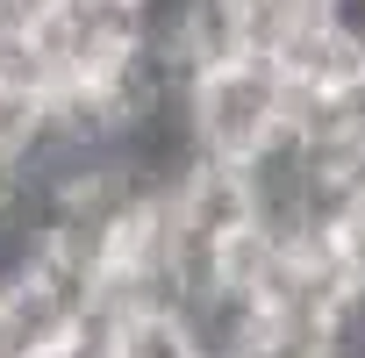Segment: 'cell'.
Wrapping results in <instances>:
<instances>
[{
	"instance_id": "obj_1",
	"label": "cell",
	"mask_w": 365,
	"mask_h": 358,
	"mask_svg": "<svg viewBox=\"0 0 365 358\" xmlns=\"http://www.w3.org/2000/svg\"><path fill=\"white\" fill-rule=\"evenodd\" d=\"M179 115H187L194 158L201 165H251L265 158L287 122H294V86L272 58H230L215 72H201L187 93H179Z\"/></svg>"
},
{
	"instance_id": "obj_2",
	"label": "cell",
	"mask_w": 365,
	"mask_h": 358,
	"mask_svg": "<svg viewBox=\"0 0 365 358\" xmlns=\"http://www.w3.org/2000/svg\"><path fill=\"white\" fill-rule=\"evenodd\" d=\"M344 329L336 322H301V315H258L244 358H344Z\"/></svg>"
},
{
	"instance_id": "obj_3",
	"label": "cell",
	"mask_w": 365,
	"mask_h": 358,
	"mask_svg": "<svg viewBox=\"0 0 365 358\" xmlns=\"http://www.w3.org/2000/svg\"><path fill=\"white\" fill-rule=\"evenodd\" d=\"M115 358H194V337L179 315H129L115 337Z\"/></svg>"
},
{
	"instance_id": "obj_4",
	"label": "cell",
	"mask_w": 365,
	"mask_h": 358,
	"mask_svg": "<svg viewBox=\"0 0 365 358\" xmlns=\"http://www.w3.org/2000/svg\"><path fill=\"white\" fill-rule=\"evenodd\" d=\"M329 258L344 265L351 294L365 301V194H358V187H351V194H344V208L329 215Z\"/></svg>"
},
{
	"instance_id": "obj_5",
	"label": "cell",
	"mask_w": 365,
	"mask_h": 358,
	"mask_svg": "<svg viewBox=\"0 0 365 358\" xmlns=\"http://www.w3.org/2000/svg\"><path fill=\"white\" fill-rule=\"evenodd\" d=\"M36 358H115L108 344H86V337H65V344H43Z\"/></svg>"
}]
</instances>
